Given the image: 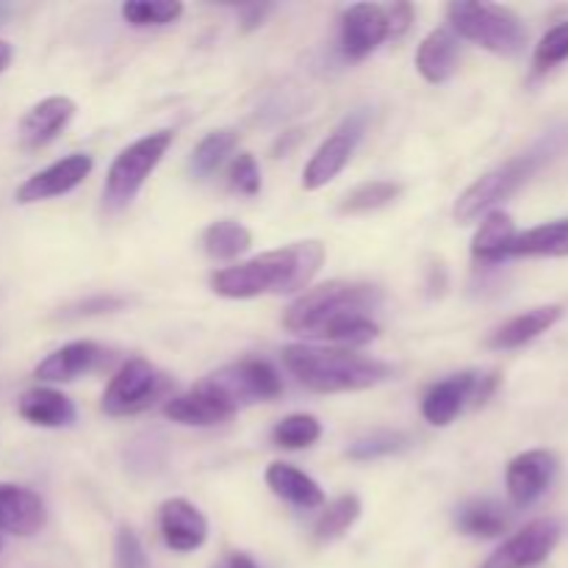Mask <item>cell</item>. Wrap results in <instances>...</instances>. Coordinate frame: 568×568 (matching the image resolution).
Instances as JSON below:
<instances>
[{"label":"cell","instance_id":"obj_1","mask_svg":"<svg viewBox=\"0 0 568 568\" xmlns=\"http://www.w3.org/2000/svg\"><path fill=\"white\" fill-rule=\"evenodd\" d=\"M383 292L372 283L331 281L308 288L297 303L288 305L283 327L325 342L364 347L381 336L372 311L381 308Z\"/></svg>","mask_w":568,"mask_h":568},{"label":"cell","instance_id":"obj_2","mask_svg":"<svg viewBox=\"0 0 568 568\" xmlns=\"http://www.w3.org/2000/svg\"><path fill=\"white\" fill-rule=\"evenodd\" d=\"M322 264H325V247L320 242H297L214 272L211 288L227 300L305 292L320 275Z\"/></svg>","mask_w":568,"mask_h":568},{"label":"cell","instance_id":"obj_3","mask_svg":"<svg viewBox=\"0 0 568 568\" xmlns=\"http://www.w3.org/2000/svg\"><path fill=\"white\" fill-rule=\"evenodd\" d=\"M283 364L305 388L320 394L364 392L394 377V366L344 347L288 344L283 347Z\"/></svg>","mask_w":568,"mask_h":568},{"label":"cell","instance_id":"obj_4","mask_svg":"<svg viewBox=\"0 0 568 568\" xmlns=\"http://www.w3.org/2000/svg\"><path fill=\"white\" fill-rule=\"evenodd\" d=\"M566 142H568V128L566 125L555 128V131H549L541 142L532 144L530 150L514 155L510 161L499 164L497 170L486 172L480 181L471 183V186L458 197V203H455V211H453L455 220L466 225V222H475L480 220V216L497 211L499 203L514 197V194L519 192L532 175H538L549 161L558 159V155L564 153Z\"/></svg>","mask_w":568,"mask_h":568},{"label":"cell","instance_id":"obj_5","mask_svg":"<svg viewBox=\"0 0 568 568\" xmlns=\"http://www.w3.org/2000/svg\"><path fill=\"white\" fill-rule=\"evenodd\" d=\"M447 17L460 37L497 55H519L527 44L525 22L505 6L458 0L447 6Z\"/></svg>","mask_w":568,"mask_h":568},{"label":"cell","instance_id":"obj_6","mask_svg":"<svg viewBox=\"0 0 568 568\" xmlns=\"http://www.w3.org/2000/svg\"><path fill=\"white\" fill-rule=\"evenodd\" d=\"M170 144H172L170 131H155V133H148V136L136 139L133 144H128V148L116 155L109 175H105V189H103L105 211H122L133 203V197L142 192L150 172H153L155 166H159V161L166 155Z\"/></svg>","mask_w":568,"mask_h":568},{"label":"cell","instance_id":"obj_7","mask_svg":"<svg viewBox=\"0 0 568 568\" xmlns=\"http://www.w3.org/2000/svg\"><path fill=\"white\" fill-rule=\"evenodd\" d=\"M172 392V377L155 369L150 361L131 358L111 377L103 394V410L109 416H133L153 408L159 399H166Z\"/></svg>","mask_w":568,"mask_h":568},{"label":"cell","instance_id":"obj_8","mask_svg":"<svg viewBox=\"0 0 568 568\" xmlns=\"http://www.w3.org/2000/svg\"><path fill=\"white\" fill-rule=\"evenodd\" d=\"M364 128L366 114L364 111H355L320 144V150L311 155L308 166L303 172V186L308 192H316V189L327 186V183L342 175V170L349 164L355 148H358L361 136H364Z\"/></svg>","mask_w":568,"mask_h":568},{"label":"cell","instance_id":"obj_9","mask_svg":"<svg viewBox=\"0 0 568 568\" xmlns=\"http://www.w3.org/2000/svg\"><path fill=\"white\" fill-rule=\"evenodd\" d=\"M214 388H220L236 408L250 403H266V399L281 397L283 381L275 366L258 358H244L239 364L225 366L209 377Z\"/></svg>","mask_w":568,"mask_h":568},{"label":"cell","instance_id":"obj_10","mask_svg":"<svg viewBox=\"0 0 568 568\" xmlns=\"http://www.w3.org/2000/svg\"><path fill=\"white\" fill-rule=\"evenodd\" d=\"M494 386H497V375L480 377L477 372H460V375L427 388L425 399H422V416L436 427L453 425L455 416L469 405V399H486Z\"/></svg>","mask_w":568,"mask_h":568},{"label":"cell","instance_id":"obj_11","mask_svg":"<svg viewBox=\"0 0 568 568\" xmlns=\"http://www.w3.org/2000/svg\"><path fill=\"white\" fill-rule=\"evenodd\" d=\"M560 544V525L555 519H536L510 536L480 568H536Z\"/></svg>","mask_w":568,"mask_h":568},{"label":"cell","instance_id":"obj_12","mask_svg":"<svg viewBox=\"0 0 568 568\" xmlns=\"http://www.w3.org/2000/svg\"><path fill=\"white\" fill-rule=\"evenodd\" d=\"M236 405L220 392V388L211 386L209 381L197 383L192 392L178 394L170 397L164 405L166 419L178 422V425L186 427H214L222 422H231L236 416Z\"/></svg>","mask_w":568,"mask_h":568},{"label":"cell","instance_id":"obj_13","mask_svg":"<svg viewBox=\"0 0 568 568\" xmlns=\"http://www.w3.org/2000/svg\"><path fill=\"white\" fill-rule=\"evenodd\" d=\"M388 39L386 9L377 3H355L342 14V44L344 59L361 61L381 48Z\"/></svg>","mask_w":568,"mask_h":568},{"label":"cell","instance_id":"obj_14","mask_svg":"<svg viewBox=\"0 0 568 568\" xmlns=\"http://www.w3.org/2000/svg\"><path fill=\"white\" fill-rule=\"evenodd\" d=\"M94 161L89 153H72L67 159L55 161V164L44 166L42 172L28 178L20 189H17L14 200L20 205H31V203H42V200L50 197H61V194L72 192L78 183H83V178L92 172Z\"/></svg>","mask_w":568,"mask_h":568},{"label":"cell","instance_id":"obj_15","mask_svg":"<svg viewBox=\"0 0 568 568\" xmlns=\"http://www.w3.org/2000/svg\"><path fill=\"white\" fill-rule=\"evenodd\" d=\"M558 475V455L549 449H530L508 464V494L519 508L532 505L547 494Z\"/></svg>","mask_w":568,"mask_h":568},{"label":"cell","instance_id":"obj_16","mask_svg":"<svg viewBox=\"0 0 568 568\" xmlns=\"http://www.w3.org/2000/svg\"><path fill=\"white\" fill-rule=\"evenodd\" d=\"M72 116H75V103L70 98H64V94L39 100L20 120V131H17L20 148L28 150V153L48 148L50 142H55L67 131Z\"/></svg>","mask_w":568,"mask_h":568},{"label":"cell","instance_id":"obj_17","mask_svg":"<svg viewBox=\"0 0 568 568\" xmlns=\"http://www.w3.org/2000/svg\"><path fill=\"white\" fill-rule=\"evenodd\" d=\"M159 527L164 544L175 552H194L209 538V521L189 499H166L159 510Z\"/></svg>","mask_w":568,"mask_h":568},{"label":"cell","instance_id":"obj_18","mask_svg":"<svg viewBox=\"0 0 568 568\" xmlns=\"http://www.w3.org/2000/svg\"><path fill=\"white\" fill-rule=\"evenodd\" d=\"M111 353L105 347L94 342H72L64 344L61 349L50 353L42 364L37 366L33 375L44 383H70L78 381V377L89 375L98 366L109 364Z\"/></svg>","mask_w":568,"mask_h":568},{"label":"cell","instance_id":"obj_19","mask_svg":"<svg viewBox=\"0 0 568 568\" xmlns=\"http://www.w3.org/2000/svg\"><path fill=\"white\" fill-rule=\"evenodd\" d=\"M44 521H48V510L39 494L0 483V532L31 538L42 530Z\"/></svg>","mask_w":568,"mask_h":568},{"label":"cell","instance_id":"obj_20","mask_svg":"<svg viewBox=\"0 0 568 568\" xmlns=\"http://www.w3.org/2000/svg\"><path fill=\"white\" fill-rule=\"evenodd\" d=\"M564 316L560 305H538V308L525 311V314L514 316L505 325H499L491 336L486 338V344L491 349H519L525 344L536 342L538 336L555 327Z\"/></svg>","mask_w":568,"mask_h":568},{"label":"cell","instance_id":"obj_21","mask_svg":"<svg viewBox=\"0 0 568 568\" xmlns=\"http://www.w3.org/2000/svg\"><path fill=\"white\" fill-rule=\"evenodd\" d=\"M458 53V39L447 28H436L422 39L419 50H416V70L427 83H444L455 75Z\"/></svg>","mask_w":568,"mask_h":568},{"label":"cell","instance_id":"obj_22","mask_svg":"<svg viewBox=\"0 0 568 568\" xmlns=\"http://www.w3.org/2000/svg\"><path fill=\"white\" fill-rule=\"evenodd\" d=\"M266 486L272 488V494H277V497L286 499L300 510H314L325 505V494H322L320 483L288 464H272L266 469Z\"/></svg>","mask_w":568,"mask_h":568},{"label":"cell","instance_id":"obj_23","mask_svg":"<svg viewBox=\"0 0 568 568\" xmlns=\"http://www.w3.org/2000/svg\"><path fill=\"white\" fill-rule=\"evenodd\" d=\"M17 410L26 422L37 427H70L75 422V405L70 397L53 388H31L20 397Z\"/></svg>","mask_w":568,"mask_h":568},{"label":"cell","instance_id":"obj_24","mask_svg":"<svg viewBox=\"0 0 568 568\" xmlns=\"http://www.w3.org/2000/svg\"><path fill=\"white\" fill-rule=\"evenodd\" d=\"M532 255H549V258H566L568 255V220H555L547 225L530 227L516 233L514 242L505 250V258H532Z\"/></svg>","mask_w":568,"mask_h":568},{"label":"cell","instance_id":"obj_25","mask_svg":"<svg viewBox=\"0 0 568 568\" xmlns=\"http://www.w3.org/2000/svg\"><path fill=\"white\" fill-rule=\"evenodd\" d=\"M516 225L505 211H491L483 220L480 231L475 233V242H471V255L475 261H483V264H499L505 261V250L514 242Z\"/></svg>","mask_w":568,"mask_h":568},{"label":"cell","instance_id":"obj_26","mask_svg":"<svg viewBox=\"0 0 568 568\" xmlns=\"http://www.w3.org/2000/svg\"><path fill=\"white\" fill-rule=\"evenodd\" d=\"M508 525V510L494 499H471L458 510V530L471 538H497Z\"/></svg>","mask_w":568,"mask_h":568},{"label":"cell","instance_id":"obj_27","mask_svg":"<svg viewBox=\"0 0 568 568\" xmlns=\"http://www.w3.org/2000/svg\"><path fill=\"white\" fill-rule=\"evenodd\" d=\"M253 247V233L236 220H220L205 227L203 250L214 261H233Z\"/></svg>","mask_w":568,"mask_h":568},{"label":"cell","instance_id":"obj_28","mask_svg":"<svg viewBox=\"0 0 568 568\" xmlns=\"http://www.w3.org/2000/svg\"><path fill=\"white\" fill-rule=\"evenodd\" d=\"M361 516V499L355 494H342L338 499H333L322 516L316 519L314 525V538L320 544H331L336 538H342L349 527L358 521Z\"/></svg>","mask_w":568,"mask_h":568},{"label":"cell","instance_id":"obj_29","mask_svg":"<svg viewBox=\"0 0 568 568\" xmlns=\"http://www.w3.org/2000/svg\"><path fill=\"white\" fill-rule=\"evenodd\" d=\"M239 144V133L231 131V128H222V131L209 133L203 142L194 148L192 153V172L197 178H209L220 170L222 164L227 161V155L236 150Z\"/></svg>","mask_w":568,"mask_h":568},{"label":"cell","instance_id":"obj_30","mask_svg":"<svg viewBox=\"0 0 568 568\" xmlns=\"http://www.w3.org/2000/svg\"><path fill=\"white\" fill-rule=\"evenodd\" d=\"M399 192H403V186L394 181H369V183H361L358 189H353V192L347 194V197L342 200V205H338V211L342 214H369V211H377V209H386V205H392L394 200L399 197Z\"/></svg>","mask_w":568,"mask_h":568},{"label":"cell","instance_id":"obj_31","mask_svg":"<svg viewBox=\"0 0 568 568\" xmlns=\"http://www.w3.org/2000/svg\"><path fill=\"white\" fill-rule=\"evenodd\" d=\"M410 447L408 433L399 430H375L369 436L358 438L355 444H349L347 455L358 464H369V460L388 458V455H399Z\"/></svg>","mask_w":568,"mask_h":568},{"label":"cell","instance_id":"obj_32","mask_svg":"<svg viewBox=\"0 0 568 568\" xmlns=\"http://www.w3.org/2000/svg\"><path fill=\"white\" fill-rule=\"evenodd\" d=\"M183 14V6L178 0H128L122 6V17L133 28H159L170 26Z\"/></svg>","mask_w":568,"mask_h":568},{"label":"cell","instance_id":"obj_33","mask_svg":"<svg viewBox=\"0 0 568 568\" xmlns=\"http://www.w3.org/2000/svg\"><path fill=\"white\" fill-rule=\"evenodd\" d=\"M322 425L308 414H292L281 419L272 430V442L283 449H305L320 442Z\"/></svg>","mask_w":568,"mask_h":568},{"label":"cell","instance_id":"obj_34","mask_svg":"<svg viewBox=\"0 0 568 568\" xmlns=\"http://www.w3.org/2000/svg\"><path fill=\"white\" fill-rule=\"evenodd\" d=\"M564 61H568V20L549 28L541 37V42L536 44V53H532V72H536V75H544V72L555 70V67L564 64Z\"/></svg>","mask_w":568,"mask_h":568},{"label":"cell","instance_id":"obj_35","mask_svg":"<svg viewBox=\"0 0 568 568\" xmlns=\"http://www.w3.org/2000/svg\"><path fill=\"white\" fill-rule=\"evenodd\" d=\"M227 186L244 197H255L261 192V170L250 153H239L227 172Z\"/></svg>","mask_w":568,"mask_h":568},{"label":"cell","instance_id":"obj_36","mask_svg":"<svg viewBox=\"0 0 568 568\" xmlns=\"http://www.w3.org/2000/svg\"><path fill=\"white\" fill-rule=\"evenodd\" d=\"M114 564L116 568H150L148 566V555H144L142 544H139L136 532L122 527L116 532V544H114Z\"/></svg>","mask_w":568,"mask_h":568},{"label":"cell","instance_id":"obj_37","mask_svg":"<svg viewBox=\"0 0 568 568\" xmlns=\"http://www.w3.org/2000/svg\"><path fill=\"white\" fill-rule=\"evenodd\" d=\"M125 305L122 297H89L83 303L72 305L70 314L64 316H94V314H111V311H120Z\"/></svg>","mask_w":568,"mask_h":568},{"label":"cell","instance_id":"obj_38","mask_svg":"<svg viewBox=\"0 0 568 568\" xmlns=\"http://www.w3.org/2000/svg\"><path fill=\"white\" fill-rule=\"evenodd\" d=\"M388 17V37H403L414 22V6L410 3H394L386 9Z\"/></svg>","mask_w":568,"mask_h":568},{"label":"cell","instance_id":"obj_39","mask_svg":"<svg viewBox=\"0 0 568 568\" xmlns=\"http://www.w3.org/2000/svg\"><path fill=\"white\" fill-rule=\"evenodd\" d=\"M272 11V6H247V9H242V28L244 31H253V28H258L261 22L266 20V14Z\"/></svg>","mask_w":568,"mask_h":568},{"label":"cell","instance_id":"obj_40","mask_svg":"<svg viewBox=\"0 0 568 568\" xmlns=\"http://www.w3.org/2000/svg\"><path fill=\"white\" fill-rule=\"evenodd\" d=\"M220 568H258V566H255V560L250 558V555L233 552V555H227L225 560H222Z\"/></svg>","mask_w":568,"mask_h":568},{"label":"cell","instance_id":"obj_41","mask_svg":"<svg viewBox=\"0 0 568 568\" xmlns=\"http://www.w3.org/2000/svg\"><path fill=\"white\" fill-rule=\"evenodd\" d=\"M11 55H14V50H11V44L6 42V39H0V75H3L6 67L11 64Z\"/></svg>","mask_w":568,"mask_h":568},{"label":"cell","instance_id":"obj_42","mask_svg":"<svg viewBox=\"0 0 568 568\" xmlns=\"http://www.w3.org/2000/svg\"><path fill=\"white\" fill-rule=\"evenodd\" d=\"M0 549H3V538H0Z\"/></svg>","mask_w":568,"mask_h":568}]
</instances>
